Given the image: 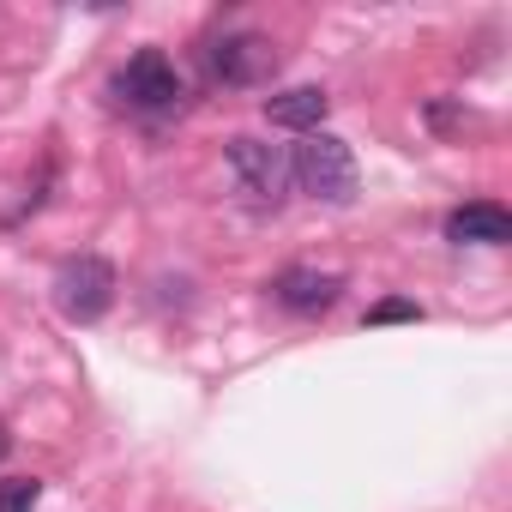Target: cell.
Masks as SVG:
<instances>
[{
    "mask_svg": "<svg viewBox=\"0 0 512 512\" xmlns=\"http://www.w3.org/2000/svg\"><path fill=\"white\" fill-rule=\"evenodd\" d=\"M290 175L302 181V193L326 199V205H350L356 199V151L338 133H308L290 157Z\"/></svg>",
    "mask_w": 512,
    "mask_h": 512,
    "instance_id": "obj_1",
    "label": "cell"
},
{
    "mask_svg": "<svg viewBox=\"0 0 512 512\" xmlns=\"http://www.w3.org/2000/svg\"><path fill=\"white\" fill-rule=\"evenodd\" d=\"M55 302L73 326H97L109 308H115V266L97 260V253H79L55 272Z\"/></svg>",
    "mask_w": 512,
    "mask_h": 512,
    "instance_id": "obj_2",
    "label": "cell"
},
{
    "mask_svg": "<svg viewBox=\"0 0 512 512\" xmlns=\"http://www.w3.org/2000/svg\"><path fill=\"white\" fill-rule=\"evenodd\" d=\"M223 157H229V175L241 181V193L266 199V205H278L290 193V157L278 145H266V139H229Z\"/></svg>",
    "mask_w": 512,
    "mask_h": 512,
    "instance_id": "obj_3",
    "label": "cell"
},
{
    "mask_svg": "<svg viewBox=\"0 0 512 512\" xmlns=\"http://www.w3.org/2000/svg\"><path fill=\"white\" fill-rule=\"evenodd\" d=\"M205 61H211V73H217L223 85H260V79H272L278 49H272V37H260V31H235V37H217V43L205 49Z\"/></svg>",
    "mask_w": 512,
    "mask_h": 512,
    "instance_id": "obj_4",
    "label": "cell"
},
{
    "mask_svg": "<svg viewBox=\"0 0 512 512\" xmlns=\"http://www.w3.org/2000/svg\"><path fill=\"white\" fill-rule=\"evenodd\" d=\"M121 97H127L133 109H169V103L181 97V79H175L169 55H163V49H139V55L127 61V73H121Z\"/></svg>",
    "mask_w": 512,
    "mask_h": 512,
    "instance_id": "obj_5",
    "label": "cell"
},
{
    "mask_svg": "<svg viewBox=\"0 0 512 512\" xmlns=\"http://www.w3.org/2000/svg\"><path fill=\"white\" fill-rule=\"evenodd\" d=\"M446 241H458V247H500V241H512V211L494 205V199L458 205L446 217Z\"/></svg>",
    "mask_w": 512,
    "mask_h": 512,
    "instance_id": "obj_6",
    "label": "cell"
},
{
    "mask_svg": "<svg viewBox=\"0 0 512 512\" xmlns=\"http://www.w3.org/2000/svg\"><path fill=\"white\" fill-rule=\"evenodd\" d=\"M272 296H278L290 314H326V308L344 296V278H338V272H308V266H296V272H284V278L272 284Z\"/></svg>",
    "mask_w": 512,
    "mask_h": 512,
    "instance_id": "obj_7",
    "label": "cell"
},
{
    "mask_svg": "<svg viewBox=\"0 0 512 512\" xmlns=\"http://www.w3.org/2000/svg\"><path fill=\"white\" fill-rule=\"evenodd\" d=\"M326 109H332V97H326L320 85H296V91L266 97V121H272V127H290V133H320Z\"/></svg>",
    "mask_w": 512,
    "mask_h": 512,
    "instance_id": "obj_8",
    "label": "cell"
},
{
    "mask_svg": "<svg viewBox=\"0 0 512 512\" xmlns=\"http://www.w3.org/2000/svg\"><path fill=\"white\" fill-rule=\"evenodd\" d=\"M37 500H43V482H31V476L0 482V512H37Z\"/></svg>",
    "mask_w": 512,
    "mask_h": 512,
    "instance_id": "obj_9",
    "label": "cell"
},
{
    "mask_svg": "<svg viewBox=\"0 0 512 512\" xmlns=\"http://www.w3.org/2000/svg\"><path fill=\"white\" fill-rule=\"evenodd\" d=\"M404 320H422V308L404 302V296H386V302L368 308V326H404Z\"/></svg>",
    "mask_w": 512,
    "mask_h": 512,
    "instance_id": "obj_10",
    "label": "cell"
},
{
    "mask_svg": "<svg viewBox=\"0 0 512 512\" xmlns=\"http://www.w3.org/2000/svg\"><path fill=\"white\" fill-rule=\"evenodd\" d=\"M7 452H13V428H7V422H0V458H7Z\"/></svg>",
    "mask_w": 512,
    "mask_h": 512,
    "instance_id": "obj_11",
    "label": "cell"
}]
</instances>
